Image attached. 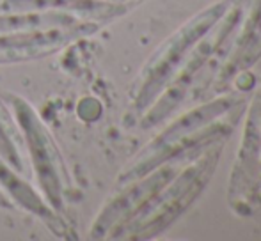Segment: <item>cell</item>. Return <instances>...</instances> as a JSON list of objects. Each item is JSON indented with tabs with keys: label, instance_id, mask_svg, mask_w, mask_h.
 <instances>
[{
	"label": "cell",
	"instance_id": "obj_6",
	"mask_svg": "<svg viewBox=\"0 0 261 241\" xmlns=\"http://www.w3.org/2000/svg\"><path fill=\"white\" fill-rule=\"evenodd\" d=\"M23 149V137L18 133V124L13 115L9 114L0 98V156L18 170L20 174L25 172V160L21 155Z\"/></svg>",
	"mask_w": 261,
	"mask_h": 241
},
{
	"label": "cell",
	"instance_id": "obj_5",
	"mask_svg": "<svg viewBox=\"0 0 261 241\" xmlns=\"http://www.w3.org/2000/svg\"><path fill=\"white\" fill-rule=\"evenodd\" d=\"M79 16L59 11H20V13H0V34L38 28L71 27L80 23Z\"/></svg>",
	"mask_w": 261,
	"mask_h": 241
},
{
	"label": "cell",
	"instance_id": "obj_1",
	"mask_svg": "<svg viewBox=\"0 0 261 241\" xmlns=\"http://www.w3.org/2000/svg\"><path fill=\"white\" fill-rule=\"evenodd\" d=\"M13 117L21 130L23 145H27L32 170L39 183L46 202L59 213L64 207V197L69 190V177L62 156L55 145L48 128L43 124L36 110L20 96L6 94Z\"/></svg>",
	"mask_w": 261,
	"mask_h": 241
},
{
	"label": "cell",
	"instance_id": "obj_2",
	"mask_svg": "<svg viewBox=\"0 0 261 241\" xmlns=\"http://www.w3.org/2000/svg\"><path fill=\"white\" fill-rule=\"evenodd\" d=\"M96 28V23L84 20L71 27L0 34V64H14V62L38 61L48 57L82 36H89Z\"/></svg>",
	"mask_w": 261,
	"mask_h": 241
},
{
	"label": "cell",
	"instance_id": "obj_3",
	"mask_svg": "<svg viewBox=\"0 0 261 241\" xmlns=\"http://www.w3.org/2000/svg\"><path fill=\"white\" fill-rule=\"evenodd\" d=\"M0 188H4V192L20 207L36 215L38 218H41L52 229L54 234L64 236V232H68V229L64 227V224L59 218L57 211L27 181L21 179L20 172L14 170L2 156H0Z\"/></svg>",
	"mask_w": 261,
	"mask_h": 241
},
{
	"label": "cell",
	"instance_id": "obj_4",
	"mask_svg": "<svg viewBox=\"0 0 261 241\" xmlns=\"http://www.w3.org/2000/svg\"><path fill=\"white\" fill-rule=\"evenodd\" d=\"M109 4L101 0H2L0 13H20V11H59V13L82 16L84 20H98Z\"/></svg>",
	"mask_w": 261,
	"mask_h": 241
}]
</instances>
